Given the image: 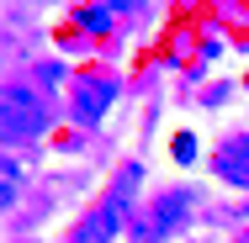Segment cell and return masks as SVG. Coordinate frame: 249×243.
Masks as SVG:
<instances>
[{
    "label": "cell",
    "instance_id": "6",
    "mask_svg": "<svg viewBox=\"0 0 249 243\" xmlns=\"http://www.w3.org/2000/svg\"><path fill=\"white\" fill-rule=\"evenodd\" d=\"M170 148H175V159H180V164H191V153H196V138H191V132H180Z\"/></svg>",
    "mask_w": 249,
    "mask_h": 243
},
{
    "label": "cell",
    "instance_id": "7",
    "mask_svg": "<svg viewBox=\"0 0 249 243\" xmlns=\"http://www.w3.org/2000/svg\"><path fill=\"white\" fill-rule=\"evenodd\" d=\"M37 80H43V85H58V80H64V64H43Z\"/></svg>",
    "mask_w": 249,
    "mask_h": 243
},
{
    "label": "cell",
    "instance_id": "1",
    "mask_svg": "<svg viewBox=\"0 0 249 243\" xmlns=\"http://www.w3.org/2000/svg\"><path fill=\"white\" fill-rule=\"evenodd\" d=\"M0 111H5V143H27V138H37V132H48V122H53V111H48V100L37 96L32 85H11L5 90V100H0Z\"/></svg>",
    "mask_w": 249,
    "mask_h": 243
},
{
    "label": "cell",
    "instance_id": "5",
    "mask_svg": "<svg viewBox=\"0 0 249 243\" xmlns=\"http://www.w3.org/2000/svg\"><path fill=\"white\" fill-rule=\"evenodd\" d=\"M106 16H111V11H106V5H80V27H106Z\"/></svg>",
    "mask_w": 249,
    "mask_h": 243
},
{
    "label": "cell",
    "instance_id": "4",
    "mask_svg": "<svg viewBox=\"0 0 249 243\" xmlns=\"http://www.w3.org/2000/svg\"><path fill=\"white\" fill-rule=\"evenodd\" d=\"M111 100H117V85L90 74V80H80V90H74V116H80V122H96Z\"/></svg>",
    "mask_w": 249,
    "mask_h": 243
},
{
    "label": "cell",
    "instance_id": "2",
    "mask_svg": "<svg viewBox=\"0 0 249 243\" xmlns=\"http://www.w3.org/2000/svg\"><path fill=\"white\" fill-rule=\"evenodd\" d=\"M133 185H138V169H127V175L117 180V191L101 201V211H90V217L74 227V238H69V243H111V238H117V227L127 222V191H133Z\"/></svg>",
    "mask_w": 249,
    "mask_h": 243
},
{
    "label": "cell",
    "instance_id": "3",
    "mask_svg": "<svg viewBox=\"0 0 249 243\" xmlns=\"http://www.w3.org/2000/svg\"><path fill=\"white\" fill-rule=\"evenodd\" d=\"M212 169H217V180H223V185L249 191V138L223 143V148H217V159H212Z\"/></svg>",
    "mask_w": 249,
    "mask_h": 243
},
{
    "label": "cell",
    "instance_id": "8",
    "mask_svg": "<svg viewBox=\"0 0 249 243\" xmlns=\"http://www.w3.org/2000/svg\"><path fill=\"white\" fill-rule=\"evenodd\" d=\"M239 243H249V233H244V238H239Z\"/></svg>",
    "mask_w": 249,
    "mask_h": 243
}]
</instances>
